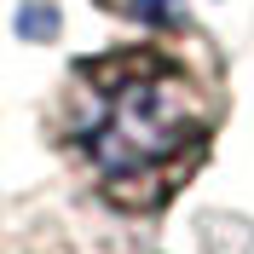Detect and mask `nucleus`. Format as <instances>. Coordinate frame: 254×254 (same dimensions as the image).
<instances>
[{
	"label": "nucleus",
	"instance_id": "f257e3e1",
	"mask_svg": "<svg viewBox=\"0 0 254 254\" xmlns=\"http://www.w3.org/2000/svg\"><path fill=\"white\" fill-rule=\"evenodd\" d=\"M220 93L168 47H116L75 64L58 98V144L122 214H156L202 168Z\"/></svg>",
	"mask_w": 254,
	"mask_h": 254
},
{
	"label": "nucleus",
	"instance_id": "f03ea898",
	"mask_svg": "<svg viewBox=\"0 0 254 254\" xmlns=\"http://www.w3.org/2000/svg\"><path fill=\"white\" fill-rule=\"evenodd\" d=\"M0 254H93L52 214H0Z\"/></svg>",
	"mask_w": 254,
	"mask_h": 254
},
{
	"label": "nucleus",
	"instance_id": "7ed1b4c3",
	"mask_svg": "<svg viewBox=\"0 0 254 254\" xmlns=\"http://www.w3.org/2000/svg\"><path fill=\"white\" fill-rule=\"evenodd\" d=\"M110 6H122V0H110Z\"/></svg>",
	"mask_w": 254,
	"mask_h": 254
}]
</instances>
